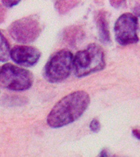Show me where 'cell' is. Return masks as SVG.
I'll list each match as a JSON object with an SVG mask.
<instances>
[{"label": "cell", "instance_id": "cell-2", "mask_svg": "<svg viewBox=\"0 0 140 157\" xmlns=\"http://www.w3.org/2000/svg\"><path fill=\"white\" fill-rule=\"evenodd\" d=\"M105 66L103 50L96 44H90L84 49L79 51L73 60L74 73L79 78L102 71Z\"/></svg>", "mask_w": 140, "mask_h": 157}, {"label": "cell", "instance_id": "cell-8", "mask_svg": "<svg viewBox=\"0 0 140 157\" xmlns=\"http://www.w3.org/2000/svg\"><path fill=\"white\" fill-rule=\"evenodd\" d=\"M96 25L98 30L100 40L104 44L110 43V32L108 21L107 19V12L104 11H99L96 15Z\"/></svg>", "mask_w": 140, "mask_h": 157}, {"label": "cell", "instance_id": "cell-10", "mask_svg": "<svg viewBox=\"0 0 140 157\" xmlns=\"http://www.w3.org/2000/svg\"><path fill=\"white\" fill-rule=\"evenodd\" d=\"M89 128L90 129L94 132H98L99 130L101 129V124L100 122L98 121V120L97 119H93L92 121H91L90 124H89Z\"/></svg>", "mask_w": 140, "mask_h": 157}, {"label": "cell", "instance_id": "cell-3", "mask_svg": "<svg viewBox=\"0 0 140 157\" xmlns=\"http://www.w3.org/2000/svg\"><path fill=\"white\" fill-rule=\"evenodd\" d=\"M73 54L67 49L55 52L44 66V78L50 83H60L65 80L73 68Z\"/></svg>", "mask_w": 140, "mask_h": 157}, {"label": "cell", "instance_id": "cell-11", "mask_svg": "<svg viewBox=\"0 0 140 157\" xmlns=\"http://www.w3.org/2000/svg\"><path fill=\"white\" fill-rule=\"evenodd\" d=\"M2 4L6 6L7 7H14L15 5H17L19 3V1H13V0H3L2 1Z\"/></svg>", "mask_w": 140, "mask_h": 157}, {"label": "cell", "instance_id": "cell-7", "mask_svg": "<svg viewBox=\"0 0 140 157\" xmlns=\"http://www.w3.org/2000/svg\"><path fill=\"white\" fill-rule=\"evenodd\" d=\"M41 53L39 49L31 46L17 45L11 49L10 57L19 66L29 67L39 61Z\"/></svg>", "mask_w": 140, "mask_h": 157}, {"label": "cell", "instance_id": "cell-6", "mask_svg": "<svg viewBox=\"0 0 140 157\" xmlns=\"http://www.w3.org/2000/svg\"><path fill=\"white\" fill-rule=\"evenodd\" d=\"M138 29L137 17L132 13H124L118 18L114 26L115 40L123 46L136 44L139 40Z\"/></svg>", "mask_w": 140, "mask_h": 157}, {"label": "cell", "instance_id": "cell-9", "mask_svg": "<svg viewBox=\"0 0 140 157\" xmlns=\"http://www.w3.org/2000/svg\"><path fill=\"white\" fill-rule=\"evenodd\" d=\"M11 49L8 42L0 31V61L5 62L10 57Z\"/></svg>", "mask_w": 140, "mask_h": 157}, {"label": "cell", "instance_id": "cell-12", "mask_svg": "<svg viewBox=\"0 0 140 157\" xmlns=\"http://www.w3.org/2000/svg\"><path fill=\"white\" fill-rule=\"evenodd\" d=\"M100 157H120L118 156V155H115L111 154L109 151L107 150H103L100 153Z\"/></svg>", "mask_w": 140, "mask_h": 157}, {"label": "cell", "instance_id": "cell-4", "mask_svg": "<svg viewBox=\"0 0 140 157\" xmlns=\"http://www.w3.org/2000/svg\"><path fill=\"white\" fill-rule=\"evenodd\" d=\"M33 75L25 69L7 63L0 68V88L24 91L33 84Z\"/></svg>", "mask_w": 140, "mask_h": 157}, {"label": "cell", "instance_id": "cell-5", "mask_svg": "<svg viewBox=\"0 0 140 157\" xmlns=\"http://www.w3.org/2000/svg\"><path fill=\"white\" fill-rule=\"evenodd\" d=\"M8 32L15 41L21 44H29L34 42L39 37L41 28L38 19L30 16L12 22Z\"/></svg>", "mask_w": 140, "mask_h": 157}, {"label": "cell", "instance_id": "cell-13", "mask_svg": "<svg viewBox=\"0 0 140 157\" xmlns=\"http://www.w3.org/2000/svg\"><path fill=\"white\" fill-rule=\"evenodd\" d=\"M133 134H134V136H135V137H137V138H138V139L140 140V131L139 130L134 129L133 130Z\"/></svg>", "mask_w": 140, "mask_h": 157}, {"label": "cell", "instance_id": "cell-1", "mask_svg": "<svg viewBox=\"0 0 140 157\" xmlns=\"http://www.w3.org/2000/svg\"><path fill=\"white\" fill-rule=\"evenodd\" d=\"M90 103V98L84 91H76L65 96L56 103L47 117V123L56 128L68 125L83 115Z\"/></svg>", "mask_w": 140, "mask_h": 157}]
</instances>
